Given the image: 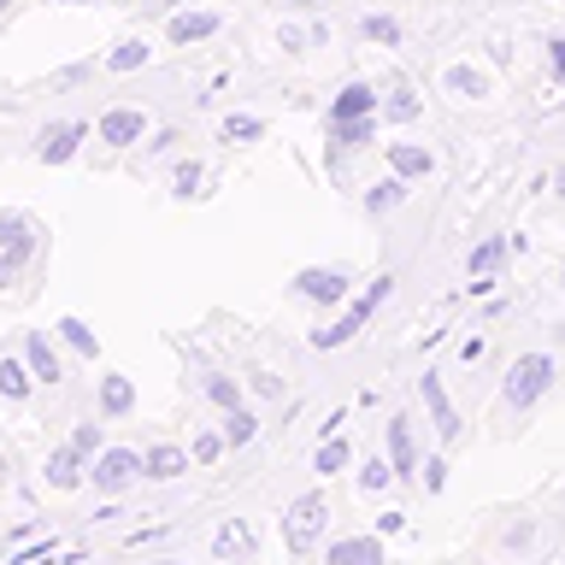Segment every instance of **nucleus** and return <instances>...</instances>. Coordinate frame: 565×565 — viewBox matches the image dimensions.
Masks as SVG:
<instances>
[{
  "label": "nucleus",
  "instance_id": "nucleus-3",
  "mask_svg": "<svg viewBox=\"0 0 565 565\" xmlns=\"http://www.w3.org/2000/svg\"><path fill=\"white\" fill-rule=\"evenodd\" d=\"M383 300H388V277H377V282H371V289H365L360 300H353V307H348V318H342V324H330V330H312V348H342V342H353V335H360V330H365V318H371V312H377V307H383Z\"/></svg>",
  "mask_w": 565,
  "mask_h": 565
},
{
  "label": "nucleus",
  "instance_id": "nucleus-23",
  "mask_svg": "<svg viewBox=\"0 0 565 565\" xmlns=\"http://www.w3.org/2000/svg\"><path fill=\"white\" fill-rule=\"evenodd\" d=\"M401 194H406V183H401V177H388L383 189H371V194H365V212H388V206L401 201Z\"/></svg>",
  "mask_w": 565,
  "mask_h": 565
},
{
  "label": "nucleus",
  "instance_id": "nucleus-11",
  "mask_svg": "<svg viewBox=\"0 0 565 565\" xmlns=\"http://www.w3.org/2000/svg\"><path fill=\"white\" fill-rule=\"evenodd\" d=\"M365 113H377V95H371L365 83H348L330 106V124H348V118H365Z\"/></svg>",
  "mask_w": 565,
  "mask_h": 565
},
{
  "label": "nucleus",
  "instance_id": "nucleus-5",
  "mask_svg": "<svg viewBox=\"0 0 565 565\" xmlns=\"http://www.w3.org/2000/svg\"><path fill=\"white\" fill-rule=\"evenodd\" d=\"M289 547L295 554H307V547L318 542V530H324V494H300V501L289 507Z\"/></svg>",
  "mask_w": 565,
  "mask_h": 565
},
{
  "label": "nucleus",
  "instance_id": "nucleus-12",
  "mask_svg": "<svg viewBox=\"0 0 565 565\" xmlns=\"http://www.w3.org/2000/svg\"><path fill=\"white\" fill-rule=\"evenodd\" d=\"M424 401H430V418H436V436H441V441H454V436H459V418H454V406H448V395H441V383H436V371H424Z\"/></svg>",
  "mask_w": 565,
  "mask_h": 565
},
{
  "label": "nucleus",
  "instance_id": "nucleus-28",
  "mask_svg": "<svg viewBox=\"0 0 565 565\" xmlns=\"http://www.w3.org/2000/svg\"><path fill=\"white\" fill-rule=\"evenodd\" d=\"M218 454H224V436H212V430H201V436H194V459H201V466H212Z\"/></svg>",
  "mask_w": 565,
  "mask_h": 565
},
{
  "label": "nucleus",
  "instance_id": "nucleus-9",
  "mask_svg": "<svg viewBox=\"0 0 565 565\" xmlns=\"http://www.w3.org/2000/svg\"><path fill=\"white\" fill-rule=\"evenodd\" d=\"M141 130H148V118H141L136 106H113V113L100 118V141H113V148H130V141H141Z\"/></svg>",
  "mask_w": 565,
  "mask_h": 565
},
{
  "label": "nucleus",
  "instance_id": "nucleus-29",
  "mask_svg": "<svg viewBox=\"0 0 565 565\" xmlns=\"http://www.w3.org/2000/svg\"><path fill=\"white\" fill-rule=\"evenodd\" d=\"M71 448H77V454H100V424H77V436H71Z\"/></svg>",
  "mask_w": 565,
  "mask_h": 565
},
{
  "label": "nucleus",
  "instance_id": "nucleus-38",
  "mask_svg": "<svg viewBox=\"0 0 565 565\" xmlns=\"http://www.w3.org/2000/svg\"><path fill=\"white\" fill-rule=\"evenodd\" d=\"M159 565H177V559H159Z\"/></svg>",
  "mask_w": 565,
  "mask_h": 565
},
{
  "label": "nucleus",
  "instance_id": "nucleus-19",
  "mask_svg": "<svg viewBox=\"0 0 565 565\" xmlns=\"http://www.w3.org/2000/svg\"><path fill=\"white\" fill-rule=\"evenodd\" d=\"M388 166H395V177H430V153L395 141V148H388Z\"/></svg>",
  "mask_w": 565,
  "mask_h": 565
},
{
  "label": "nucleus",
  "instance_id": "nucleus-4",
  "mask_svg": "<svg viewBox=\"0 0 565 565\" xmlns=\"http://www.w3.org/2000/svg\"><path fill=\"white\" fill-rule=\"evenodd\" d=\"M136 477H148V466H141L136 448H106V454H95V494H124Z\"/></svg>",
  "mask_w": 565,
  "mask_h": 565
},
{
  "label": "nucleus",
  "instance_id": "nucleus-7",
  "mask_svg": "<svg viewBox=\"0 0 565 565\" xmlns=\"http://www.w3.org/2000/svg\"><path fill=\"white\" fill-rule=\"evenodd\" d=\"M77 141H83V124H47L42 136H35V159H47V166H65L71 153H77Z\"/></svg>",
  "mask_w": 565,
  "mask_h": 565
},
{
  "label": "nucleus",
  "instance_id": "nucleus-17",
  "mask_svg": "<svg viewBox=\"0 0 565 565\" xmlns=\"http://www.w3.org/2000/svg\"><path fill=\"white\" fill-rule=\"evenodd\" d=\"M130 406H136L130 377H100V413H106V418H124Z\"/></svg>",
  "mask_w": 565,
  "mask_h": 565
},
{
  "label": "nucleus",
  "instance_id": "nucleus-14",
  "mask_svg": "<svg viewBox=\"0 0 565 565\" xmlns=\"http://www.w3.org/2000/svg\"><path fill=\"white\" fill-rule=\"evenodd\" d=\"M141 466H148V477H159V483H171V477L189 471V454L171 448V441H159V448H148V459H141Z\"/></svg>",
  "mask_w": 565,
  "mask_h": 565
},
{
  "label": "nucleus",
  "instance_id": "nucleus-16",
  "mask_svg": "<svg viewBox=\"0 0 565 565\" xmlns=\"http://www.w3.org/2000/svg\"><path fill=\"white\" fill-rule=\"evenodd\" d=\"M388 454H395V471H401V477L418 471V459H413V418H395V424H388Z\"/></svg>",
  "mask_w": 565,
  "mask_h": 565
},
{
  "label": "nucleus",
  "instance_id": "nucleus-31",
  "mask_svg": "<svg viewBox=\"0 0 565 565\" xmlns=\"http://www.w3.org/2000/svg\"><path fill=\"white\" fill-rule=\"evenodd\" d=\"M448 83L459 88V95H483V77H471V71H448Z\"/></svg>",
  "mask_w": 565,
  "mask_h": 565
},
{
  "label": "nucleus",
  "instance_id": "nucleus-35",
  "mask_svg": "<svg viewBox=\"0 0 565 565\" xmlns=\"http://www.w3.org/2000/svg\"><path fill=\"white\" fill-rule=\"evenodd\" d=\"M554 65H559V71H565V42H559V47H554Z\"/></svg>",
  "mask_w": 565,
  "mask_h": 565
},
{
  "label": "nucleus",
  "instance_id": "nucleus-2",
  "mask_svg": "<svg viewBox=\"0 0 565 565\" xmlns=\"http://www.w3.org/2000/svg\"><path fill=\"white\" fill-rule=\"evenodd\" d=\"M30 254H35V224L24 212H0V282H12L24 271Z\"/></svg>",
  "mask_w": 565,
  "mask_h": 565
},
{
  "label": "nucleus",
  "instance_id": "nucleus-13",
  "mask_svg": "<svg viewBox=\"0 0 565 565\" xmlns=\"http://www.w3.org/2000/svg\"><path fill=\"white\" fill-rule=\"evenodd\" d=\"M47 483L53 489H77L83 483V454L77 448H53L47 454Z\"/></svg>",
  "mask_w": 565,
  "mask_h": 565
},
{
  "label": "nucleus",
  "instance_id": "nucleus-15",
  "mask_svg": "<svg viewBox=\"0 0 565 565\" xmlns=\"http://www.w3.org/2000/svg\"><path fill=\"white\" fill-rule=\"evenodd\" d=\"M212 554H218V559H254V530H247V524H224L218 536H212Z\"/></svg>",
  "mask_w": 565,
  "mask_h": 565
},
{
  "label": "nucleus",
  "instance_id": "nucleus-1",
  "mask_svg": "<svg viewBox=\"0 0 565 565\" xmlns=\"http://www.w3.org/2000/svg\"><path fill=\"white\" fill-rule=\"evenodd\" d=\"M547 388H554V360H547V353H524V360L507 371V388H501V395H507L512 413H524V406H536V401L547 395Z\"/></svg>",
  "mask_w": 565,
  "mask_h": 565
},
{
  "label": "nucleus",
  "instance_id": "nucleus-8",
  "mask_svg": "<svg viewBox=\"0 0 565 565\" xmlns=\"http://www.w3.org/2000/svg\"><path fill=\"white\" fill-rule=\"evenodd\" d=\"M24 360H30V371H35V383H47V388L65 377V365H60V348H53L42 330H30V335H24Z\"/></svg>",
  "mask_w": 565,
  "mask_h": 565
},
{
  "label": "nucleus",
  "instance_id": "nucleus-32",
  "mask_svg": "<svg viewBox=\"0 0 565 565\" xmlns=\"http://www.w3.org/2000/svg\"><path fill=\"white\" fill-rule=\"evenodd\" d=\"M194 183H201V166H194V159H189V166H177V194H189Z\"/></svg>",
  "mask_w": 565,
  "mask_h": 565
},
{
  "label": "nucleus",
  "instance_id": "nucleus-26",
  "mask_svg": "<svg viewBox=\"0 0 565 565\" xmlns=\"http://www.w3.org/2000/svg\"><path fill=\"white\" fill-rule=\"evenodd\" d=\"M141 60H148V47H141V42H124L118 53H113V60H106V65H113V71H136Z\"/></svg>",
  "mask_w": 565,
  "mask_h": 565
},
{
  "label": "nucleus",
  "instance_id": "nucleus-36",
  "mask_svg": "<svg viewBox=\"0 0 565 565\" xmlns=\"http://www.w3.org/2000/svg\"><path fill=\"white\" fill-rule=\"evenodd\" d=\"M0 483H7V459H0Z\"/></svg>",
  "mask_w": 565,
  "mask_h": 565
},
{
  "label": "nucleus",
  "instance_id": "nucleus-33",
  "mask_svg": "<svg viewBox=\"0 0 565 565\" xmlns=\"http://www.w3.org/2000/svg\"><path fill=\"white\" fill-rule=\"evenodd\" d=\"M224 130H230V141H236V136H259V118H230Z\"/></svg>",
  "mask_w": 565,
  "mask_h": 565
},
{
  "label": "nucleus",
  "instance_id": "nucleus-27",
  "mask_svg": "<svg viewBox=\"0 0 565 565\" xmlns=\"http://www.w3.org/2000/svg\"><path fill=\"white\" fill-rule=\"evenodd\" d=\"M388 477H395V471H388L383 459H371V466L360 471V489H365V494H377V489H388Z\"/></svg>",
  "mask_w": 565,
  "mask_h": 565
},
{
  "label": "nucleus",
  "instance_id": "nucleus-20",
  "mask_svg": "<svg viewBox=\"0 0 565 565\" xmlns=\"http://www.w3.org/2000/svg\"><path fill=\"white\" fill-rule=\"evenodd\" d=\"M254 430H259V424H254V413H247V406H230V413H224V441H230V448H247V441H254Z\"/></svg>",
  "mask_w": 565,
  "mask_h": 565
},
{
  "label": "nucleus",
  "instance_id": "nucleus-25",
  "mask_svg": "<svg viewBox=\"0 0 565 565\" xmlns=\"http://www.w3.org/2000/svg\"><path fill=\"white\" fill-rule=\"evenodd\" d=\"M348 466V441H324V448H318V471H342Z\"/></svg>",
  "mask_w": 565,
  "mask_h": 565
},
{
  "label": "nucleus",
  "instance_id": "nucleus-10",
  "mask_svg": "<svg viewBox=\"0 0 565 565\" xmlns=\"http://www.w3.org/2000/svg\"><path fill=\"white\" fill-rule=\"evenodd\" d=\"M330 565H383V547H377V536H348V542H330Z\"/></svg>",
  "mask_w": 565,
  "mask_h": 565
},
{
  "label": "nucleus",
  "instance_id": "nucleus-18",
  "mask_svg": "<svg viewBox=\"0 0 565 565\" xmlns=\"http://www.w3.org/2000/svg\"><path fill=\"white\" fill-rule=\"evenodd\" d=\"M30 377H35L30 365H18L12 353H0V395L7 401H30Z\"/></svg>",
  "mask_w": 565,
  "mask_h": 565
},
{
  "label": "nucleus",
  "instance_id": "nucleus-34",
  "mask_svg": "<svg viewBox=\"0 0 565 565\" xmlns=\"http://www.w3.org/2000/svg\"><path fill=\"white\" fill-rule=\"evenodd\" d=\"M371 35H377V42H395V24H388V18H371V24H365Z\"/></svg>",
  "mask_w": 565,
  "mask_h": 565
},
{
  "label": "nucleus",
  "instance_id": "nucleus-30",
  "mask_svg": "<svg viewBox=\"0 0 565 565\" xmlns=\"http://www.w3.org/2000/svg\"><path fill=\"white\" fill-rule=\"evenodd\" d=\"M501 254H507V242H494V236H489V242H483V247H477V254H471V271H489V265L501 259Z\"/></svg>",
  "mask_w": 565,
  "mask_h": 565
},
{
  "label": "nucleus",
  "instance_id": "nucleus-6",
  "mask_svg": "<svg viewBox=\"0 0 565 565\" xmlns=\"http://www.w3.org/2000/svg\"><path fill=\"white\" fill-rule=\"evenodd\" d=\"M295 289L318 300V307H335V300L348 295V271H324V265H307V271L295 277Z\"/></svg>",
  "mask_w": 565,
  "mask_h": 565
},
{
  "label": "nucleus",
  "instance_id": "nucleus-37",
  "mask_svg": "<svg viewBox=\"0 0 565 565\" xmlns=\"http://www.w3.org/2000/svg\"><path fill=\"white\" fill-rule=\"evenodd\" d=\"M7 7H12V0H0V12H7Z\"/></svg>",
  "mask_w": 565,
  "mask_h": 565
},
{
  "label": "nucleus",
  "instance_id": "nucleus-21",
  "mask_svg": "<svg viewBox=\"0 0 565 565\" xmlns=\"http://www.w3.org/2000/svg\"><path fill=\"white\" fill-rule=\"evenodd\" d=\"M218 30V18L212 12H183V18H171V35L177 42H201V35H212Z\"/></svg>",
  "mask_w": 565,
  "mask_h": 565
},
{
  "label": "nucleus",
  "instance_id": "nucleus-22",
  "mask_svg": "<svg viewBox=\"0 0 565 565\" xmlns=\"http://www.w3.org/2000/svg\"><path fill=\"white\" fill-rule=\"evenodd\" d=\"M60 342H65V348H77V353H88V360H95V330H88L83 318H60Z\"/></svg>",
  "mask_w": 565,
  "mask_h": 565
},
{
  "label": "nucleus",
  "instance_id": "nucleus-24",
  "mask_svg": "<svg viewBox=\"0 0 565 565\" xmlns=\"http://www.w3.org/2000/svg\"><path fill=\"white\" fill-rule=\"evenodd\" d=\"M206 395L218 401L224 413H230V406H242V395H236V383H230V377H218V371H206Z\"/></svg>",
  "mask_w": 565,
  "mask_h": 565
}]
</instances>
